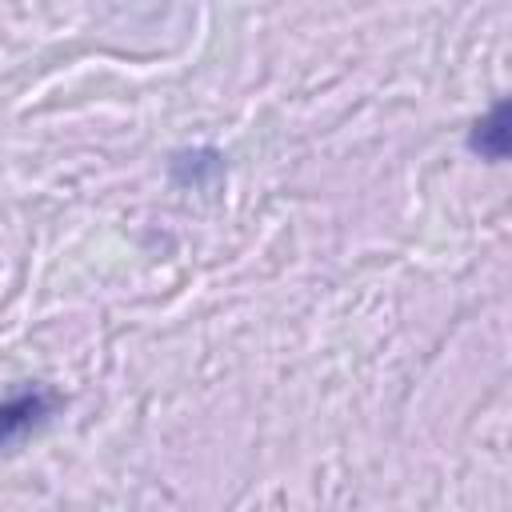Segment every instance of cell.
<instances>
[{
    "mask_svg": "<svg viewBox=\"0 0 512 512\" xmlns=\"http://www.w3.org/2000/svg\"><path fill=\"white\" fill-rule=\"evenodd\" d=\"M60 404H64L60 392H52L44 384H24V388L0 396V448L20 444L36 428H44L60 412Z\"/></svg>",
    "mask_w": 512,
    "mask_h": 512,
    "instance_id": "cell-1",
    "label": "cell"
},
{
    "mask_svg": "<svg viewBox=\"0 0 512 512\" xmlns=\"http://www.w3.org/2000/svg\"><path fill=\"white\" fill-rule=\"evenodd\" d=\"M468 152L488 160V164H500L508 156V104L496 100L468 132Z\"/></svg>",
    "mask_w": 512,
    "mask_h": 512,
    "instance_id": "cell-2",
    "label": "cell"
}]
</instances>
